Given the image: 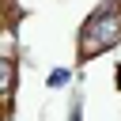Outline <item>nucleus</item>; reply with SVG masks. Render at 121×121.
<instances>
[{
    "label": "nucleus",
    "instance_id": "obj_2",
    "mask_svg": "<svg viewBox=\"0 0 121 121\" xmlns=\"http://www.w3.org/2000/svg\"><path fill=\"white\" fill-rule=\"evenodd\" d=\"M0 72H4V98H11V87H15V64H11V57H4Z\"/></svg>",
    "mask_w": 121,
    "mask_h": 121
},
{
    "label": "nucleus",
    "instance_id": "obj_1",
    "mask_svg": "<svg viewBox=\"0 0 121 121\" xmlns=\"http://www.w3.org/2000/svg\"><path fill=\"white\" fill-rule=\"evenodd\" d=\"M113 8L106 4V8H98L91 19H87V30H83V57H95L98 49H106V45H113L117 38H121V26H117V15H110Z\"/></svg>",
    "mask_w": 121,
    "mask_h": 121
},
{
    "label": "nucleus",
    "instance_id": "obj_3",
    "mask_svg": "<svg viewBox=\"0 0 121 121\" xmlns=\"http://www.w3.org/2000/svg\"><path fill=\"white\" fill-rule=\"evenodd\" d=\"M60 83H68V68H57V72H49V87H60Z\"/></svg>",
    "mask_w": 121,
    "mask_h": 121
}]
</instances>
